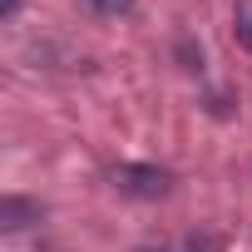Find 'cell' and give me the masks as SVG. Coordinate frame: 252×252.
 <instances>
[{
    "label": "cell",
    "instance_id": "obj_1",
    "mask_svg": "<svg viewBox=\"0 0 252 252\" xmlns=\"http://www.w3.org/2000/svg\"><path fill=\"white\" fill-rule=\"evenodd\" d=\"M109 178H114L119 193H129V198H168L173 193V173H163L154 163H119Z\"/></svg>",
    "mask_w": 252,
    "mask_h": 252
},
{
    "label": "cell",
    "instance_id": "obj_2",
    "mask_svg": "<svg viewBox=\"0 0 252 252\" xmlns=\"http://www.w3.org/2000/svg\"><path fill=\"white\" fill-rule=\"evenodd\" d=\"M84 5H89L94 15H104V20H124V15H134L139 0H84Z\"/></svg>",
    "mask_w": 252,
    "mask_h": 252
},
{
    "label": "cell",
    "instance_id": "obj_3",
    "mask_svg": "<svg viewBox=\"0 0 252 252\" xmlns=\"http://www.w3.org/2000/svg\"><path fill=\"white\" fill-rule=\"evenodd\" d=\"M232 35L242 50H252V0H237V15H232Z\"/></svg>",
    "mask_w": 252,
    "mask_h": 252
},
{
    "label": "cell",
    "instance_id": "obj_4",
    "mask_svg": "<svg viewBox=\"0 0 252 252\" xmlns=\"http://www.w3.org/2000/svg\"><path fill=\"white\" fill-rule=\"evenodd\" d=\"M0 10H5V15H15V10H20V0H5V5H0Z\"/></svg>",
    "mask_w": 252,
    "mask_h": 252
}]
</instances>
